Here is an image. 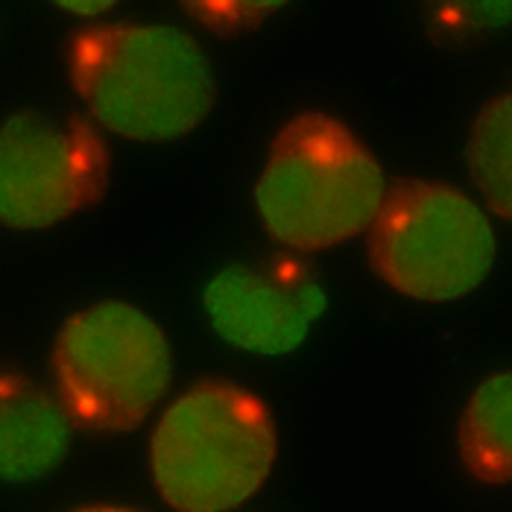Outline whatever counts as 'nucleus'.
Wrapping results in <instances>:
<instances>
[{
    "label": "nucleus",
    "instance_id": "nucleus-13",
    "mask_svg": "<svg viewBox=\"0 0 512 512\" xmlns=\"http://www.w3.org/2000/svg\"><path fill=\"white\" fill-rule=\"evenodd\" d=\"M56 6L71 15H79V18H97V15H106L109 9H115V0H62Z\"/></svg>",
    "mask_w": 512,
    "mask_h": 512
},
{
    "label": "nucleus",
    "instance_id": "nucleus-10",
    "mask_svg": "<svg viewBox=\"0 0 512 512\" xmlns=\"http://www.w3.org/2000/svg\"><path fill=\"white\" fill-rule=\"evenodd\" d=\"M466 161L489 211L512 223V91L480 109L466 147Z\"/></svg>",
    "mask_w": 512,
    "mask_h": 512
},
{
    "label": "nucleus",
    "instance_id": "nucleus-11",
    "mask_svg": "<svg viewBox=\"0 0 512 512\" xmlns=\"http://www.w3.org/2000/svg\"><path fill=\"white\" fill-rule=\"evenodd\" d=\"M512 24V0H457L428 6V33L434 41H469Z\"/></svg>",
    "mask_w": 512,
    "mask_h": 512
},
{
    "label": "nucleus",
    "instance_id": "nucleus-5",
    "mask_svg": "<svg viewBox=\"0 0 512 512\" xmlns=\"http://www.w3.org/2000/svg\"><path fill=\"white\" fill-rule=\"evenodd\" d=\"M369 235V267L395 293L454 302L483 284L495 264V232L483 208L454 185L395 179Z\"/></svg>",
    "mask_w": 512,
    "mask_h": 512
},
{
    "label": "nucleus",
    "instance_id": "nucleus-6",
    "mask_svg": "<svg viewBox=\"0 0 512 512\" xmlns=\"http://www.w3.org/2000/svg\"><path fill=\"white\" fill-rule=\"evenodd\" d=\"M97 120L18 112L0 132V220L9 229H50L109 191L112 153Z\"/></svg>",
    "mask_w": 512,
    "mask_h": 512
},
{
    "label": "nucleus",
    "instance_id": "nucleus-8",
    "mask_svg": "<svg viewBox=\"0 0 512 512\" xmlns=\"http://www.w3.org/2000/svg\"><path fill=\"white\" fill-rule=\"evenodd\" d=\"M71 416L50 393L18 372L0 384V474L27 483L62 466L71 448Z\"/></svg>",
    "mask_w": 512,
    "mask_h": 512
},
{
    "label": "nucleus",
    "instance_id": "nucleus-7",
    "mask_svg": "<svg viewBox=\"0 0 512 512\" xmlns=\"http://www.w3.org/2000/svg\"><path fill=\"white\" fill-rule=\"evenodd\" d=\"M202 308L229 346L281 357L308 340L311 325L328 308V293L302 261L281 258L220 270L202 290Z\"/></svg>",
    "mask_w": 512,
    "mask_h": 512
},
{
    "label": "nucleus",
    "instance_id": "nucleus-2",
    "mask_svg": "<svg viewBox=\"0 0 512 512\" xmlns=\"http://www.w3.org/2000/svg\"><path fill=\"white\" fill-rule=\"evenodd\" d=\"M387 176L343 120L302 112L276 135L255 185V208L273 240L319 252L372 229Z\"/></svg>",
    "mask_w": 512,
    "mask_h": 512
},
{
    "label": "nucleus",
    "instance_id": "nucleus-1",
    "mask_svg": "<svg viewBox=\"0 0 512 512\" xmlns=\"http://www.w3.org/2000/svg\"><path fill=\"white\" fill-rule=\"evenodd\" d=\"M68 74L91 120L144 144L185 138L217 100L208 56L179 27L115 24L82 30L68 44Z\"/></svg>",
    "mask_w": 512,
    "mask_h": 512
},
{
    "label": "nucleus",
    "instance_id": "nucleus-14",
    "mask_svg": "<svg viewBox=\"0 0 512 512\" xmlns=\"http://www.w3.org/2000/svg\"><path fill=\"white\" fill-rule=\"evenodd\" d=\"M74 512H141V510H129V507H82V510Z\"/></svg>",
    "mask_w": 512,
    "mask_h": 512
},
{
    "label": "nucleus",
    "instance_id": "nucleus-9",
    "mask_svg": "<svg viewBox=\"0 0 512 512\" xmlns=\"http://www.w3.org/2000/svg\"><path fill=\"white\" fill-rule=\"evenodd\" d=\"M460 457L474 480L512 483V372L486 378L460 419Z\"/></svg>",
    "mask_w": 512,
    "mask_h": 512
},
{
    "label": "nucleus",
    "instance_id": "nucleus-3",
    "mask_svg": "<svg viewBox=\"0 0 512 512\" xmlns=\"http://www.w3.org/2000/svg\"><path fill=\"white\" fill-rule=\"evenodd\" d=\"M278 439L267 404L229 381H199L161 416L150 463L176 512H229L273 472Z\"/></svg>",
    "mask_w": 512,
    "mask_h": 512
},
{
    "label": "nucleus",
    "instance_id": "nucleus-12",
    "mask_svg": "<svg viewBox=\"0 0 512 512\" xmlns=\"http://www.w3.org/2000/svg\"><path fill=\"white\" fill-rule=\"evenodd\" d=\"M284 3L278 0H194L182 3L188 15H194L202 27L217 36H237L261 27Z\"/></svg>",
    "mask_w": 512,
    "mask_h": 512
},
{
    "label": "nucleus",
    "instance_id": "nucleus-4",
    "mask_svg": "<svg viewBox=\"0 0 512 512\" xmlns=\"http://www.w3.org/2000/svg\"><path fill=\"white\" fill-rule=\"evenodd\" d=\"M59 401L82 431H135L173 381L164 331L126 302L74 314L53 346Z\"/></svg>",
    "mask_w": 512,
    "mask_h": 512
}]
</instances>
